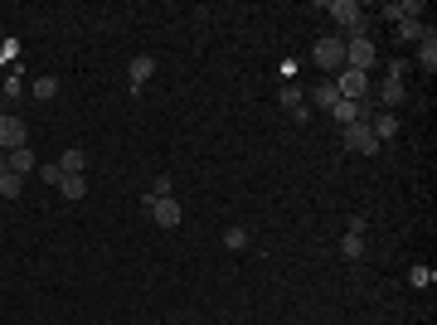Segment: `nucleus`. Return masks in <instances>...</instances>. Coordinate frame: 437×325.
Masks as SVG:
<instances>
[{"label":"nucleus","instance_id":"nucleus-20","mask_svg":"<svg viewBox=\"0 0 437 325\" xmlns=\"http://www.w3.org/2000/svg\"><path fill=\"white\" fill-rule=\"evenodd\" d=\"M223 247L243 252V247H248V228H238V223H233V228H223Z\"/></svg>","mask_w":437,"mask_h":325},{"label":"nucleus","instance_id":"nucleus-23","mask_svg":"<svg viewBox=\"0 0 437 325\" xmlns=\"http://www.w3.org/2000/svg\"><path fill=\"white\" fill-rule=\"evenodd\" d=\"M39 180H44V185H58V180H63V170H58V161H54V165H39Z\"/></svg>","mask_w":437,"mask_h":325},{"label":"nucleus","instance_id":"nucleus-6","mask_svg":"<svg viewBox=\"0 0 437 325\" xmlns=\"http://www.w3.org/2000/svg\"><path fill=\"white\" fill-rule=\"evenodd\" d=\"M146 214L156 218L161 228H180V204H175V194H165V199H146Z\"/></svg>","mask_w":437,"mask_h":325},{"label":"nucleus","instance_id":"nucleus-5","mask_svg":"<svg viewBox=\"0 0 437 325\" xmlns=\"http://www.w3.org/2000/svg\"><path fill=\"white\" fill-rule=\"evenodd\" d=\"M330 82H335V92H340V97H350V102H359V97L369 92V73H355V68H340Z\"/></svg>","mask_w":437,"mask_h":325},{"label":"nucleus","instance_id":"nucleus-2","mask_svg":"<svg viewBox=\"0 0 437 325\" xmlns=\"http://www.w3.org/2000/svg\"><path fill=\"white\" fill-rule=\"evenodd\" d=\"M326 10L335 15V25L345 29L340 39H359V34H364V15H359V5H355V0H330Z\"/></svg>","mask_w":437,"mask_h":325},{"label":"nucleus","instance_id":"nucleus-18","mask_svg":"<svg viewBox=\"0 0 437 325\" xmlns=\"http://www.w3.org/2000/svg\"><path fill=\"white\" fill-rule=\"evenodd\" d=\"M423 34H428V25H423V20H399V39H409V44H418Z\"/></svg>","mask_w":437,"mask_h":325},{"label":"nucleus","instance_id":"nucleus-24","mask_svg":"<svg viewBox=\"0 0 437 325\" xmlns=\"http://www.w3.org/2000/svg\"><path fill=\"white\" fill-rule=\"evenodd\" d=\"M165 194H170V175H156V185H151L146 199H165Z\"/></svg>","mask_w":437,"mask_h":325},{"label":"nucleus","instance_id":"nucleus-26","mask_svg":"<svg viewBox=\"0 0 437 325\" xmlns=\"http://www.w3.org/2000/svg\"><path fill=\"white\" fill-rule=\"evenodd\" d=\"M0 117H5V92H0Z\"/></svg>","mask_w":437,"mask_h":325},{"label":"nucleus","instance_id":"nucleus-19","mask_svg":"<svg viewBox=\"0 0 437 325\" xmlns=\"http://www.w3.org/2000/svg\"><path fill=\"white\" fill-rule=\"evenodd\" d=\"M34 97H39V102L58 97V78H49V73H44V78H34Z\"/></svg>","mask_w":437,"mask_h":325},{"label":"nucleus","instance_id":"nucleus-4","mask_svg":"<svg viewBox=\"0 0 437 325\" xmlns=\"http://www.w3.org/2000/svg\"><path fill=\"white\" fill-rule=\"evenodd\" d=\"M345 151H355V156H374V151H379L369 122H350V127H345Z\"/></svg>","mask_w":437,"mask_h":325},{"label":"nucleus","instance_id":"nucleus-16","mask_svg":"<svg viewBox=\"0 0 437 325\" xmlns=\"http://www.w3.org/2000/svg\"><path fill=\"white\" fill-rule=\"evenodd\" d=\"M20 190H25V175H0V199H20Z\"/></svg>","mask_w":437,"mask_h":325},{"label":"nucleus","instance_id":"nucleus-17","mask_svg":"<svg viewBox=\"0 0 437 325\" xmlns=\"http://www.w3.org/2000/svg\"><path fill=\"white\" fill-rule=\"evenodd\" d=\"M379 97H384V107H399V102H404L409 92H404V82H399V78H389V82H384V92H379Z\"/></svg>","mask_w":437,"mask_h":325},{"label":"nucleus","instance_id":"nucleus-13","mask_svg":"<svg viewBox=\"0 0 437 325\" xmlns=\"http://www.w3.org/2000/svg\"><path fill=\"white\" fill-rule=\"evenodd\" d=\"M5 165H10V175H29V170H34V151L20 146V151H10V156H5Z\"/></svg>","mask_w":437,"mask_h":325},{"label":"nucleus","instance_id":"nucleus-7","mask_svg":"<svg viewBox=\"0 0 437 325\" xmlns=\"http://www.w3.org/2000/svg\"><path fill=\"white\" fill-rule=\"evenodd\" d=\"M20 146H25V122L5 112V117H0V156H10V151H20Z\"/></svg>","mask_w":437,"mask_h":325},{"label":"nucleus","instance_id":"nucleus-25","mask_svg":"<svg viewBox=\"0 0 437 325\" xmlns=\"http://www.w3.org/2000/svg\"><path fill=\"white\" fill-rule=\"evenodd\" d=\"M5 170H10V165H5V156H0V175H5Z\"/></svg>","mask_w":437,"mask_h":325},{"label":"nucleus","instance_id":"nucleus-21","mask_svg":"<svg viewBox=\"0 0 437 325\" xmlns=\"http://www.w3.org/2000/svg\"><path fill=\"white\" fill-rule=\"evenodd\" d=\"M340 252H345L350 262H355V257H364V238H355V233H345V238H340Z\"/></svg>","mask_w":437,"mask_h":325},{"label":"nucleus","instance_id":"nucleus-15","mask_svg":"<svg viewBox=\"0 0 437 325\" xmlns=\"http://www.w3.org/2000/svg\"><path fill=\"white\" fill-rule=\"evenodd\" d=\"M58 194H63V199H73V204H78L83 194H88V180H83V175H63V180H58Z\"/></svg>","mask_w":437,"mask_h":325},{"label":"nucleus","instance_id":"nucleus-1","mask_svg":"<svg viewBox=\"0 0 437 325\" xmlns=\"http://www.w3.org/2000/svg\"><path fill=\"white\" fill-rule=\"evenodd\" d=\"M311 63H316V68H326V73H340V68H345V39H340V34H326V39H316V49H311Z\"/></svg>","mask_w":437,"mask_h":325},{"label":"nucleus","instance_id":"nucleus-14","mask_svg":"<svg viewBox=\"0 0 437 325\" xmlns=\"http://www.w3.org/2000/svg\"><path fill=\"white\" fill-rule=\"evenodd\" d=\"M311 102L330 112V107H335V102H340V92H335V82H330V78H326V82H316V87H311Z\"/></svg>","mask_w":437,"mask_h":325},{"label":"nucleus","instance_id":"nucleus-11","mask_svg":"<svg viewBox=\"0 0 437 325\" xmlns=\"http://www.w3.org/2000/svg\"><path fill=\"white\" fill-rule=\"evenodd\" d=\"M369 132H374V141H394V136H399V117H394V112H384V117H374V122H369Z\"/></svg>","mask_w":437,"mask_h":325},{"label":"nucleus","instance_id":"nucleus-22","mask_svg":"<svg viewBox=\"0 0 437 325\" xmlns=\"http://www.w3.org/2000/svg\"><path fill=\"white\" fill-rule=\"evenodd\" d=\"M282 107H292V112L301 107V87H297V82H287V87H282Z\"/></svg>","mask_w":437,"mask_h":325},{"label":"nucleus","instance_id":"nucleus-9","mask_svg":"<svg viewBox=\"0 0 437 325\" xmlns=\"http://www.w3.org/2000/svg\"><path fill=\"white\" fill-rule=\"evenodd\" d=\"M330 117H335L340 127H350V122H369V107H364V102H350V97H340V102L330 107Z\"/></svg>","mask_w":437,"mask_h":325},{"label":"nucleus","instance_id":"nucleus-12","mask_svg":"<svg viewBox=\"0 0 437 325\" xmlns=\"http://www.w3.org/2000/svg\"><path fill=\"white\" fill-rule=\"evenodd\" d=\"M58 170H63V175H83V170H88V156H83L78 146H68V151L58 156Z\"/></svg>","mask_w":437,"mask_h":325},{"label":"nucleus","instance_id":"nucleus-8","mask_svg":"<svg viewBox=\"0 0 437 325\" xmlns=\"http://www.w3.org/2000/svg\"><path fill=\"white\" fill-rule=\"evenodd\" d=\"M151 78H156V58H151V54H137L132 63H127V82H132V92H141Z\"/></svg>","mask_w":437,"mask_h":325},{"label":"nucleus","instance_id":"nucleus-10","mask_svg":"<svg viewBox=\"0 0 437 325\" xmlns=\"http://www.w3.org/2000/svg\"><path fill=\"white\" fill-rule=\"evenodd\" d=\"M418 63H423V73H428V78L437 73V39H433V29L418 39Z\"/></svg>","mask_w":437,"mask_h":325},{"label":"nucleus","instance_id":"nucleus-3","mask_svg":"<svg viewBox=\"0 0 437 325\" xmlns=\"http://www.w3.org/2000/svg\"><path fill=\"white\" fill-rule=\"evenodd\" d=\"M345 68H355V73H369V68H374V44H369V34L345 39Z\"/></svg>","mask_w":437,"mask_h":325}]
</instances>
